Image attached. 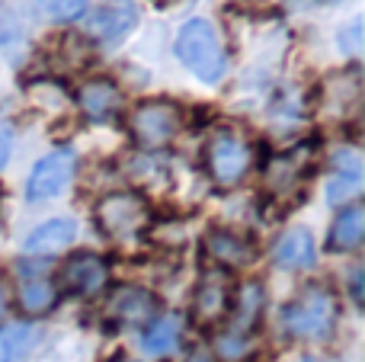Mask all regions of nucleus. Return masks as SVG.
<instances>
[{"instance_id": "nucleus-22", "label": "nucleus", "mask_w": 365, "mask_h": 362, "mask_svg": "<svg viewBox=\"0 0 365 362\" xmlns=\"http://www.w3.org/2000/svg\"><path fill=\"white\" fill-rule=\"evenodd\" d=\"M38 6H42V13L51 23H71V19L83 16L90 0H38Z\"/></svg>"}, {"instance_id": "nucleus-6", "label": "nucleus", "mask_w": 365, "mask_h": 362, "mask_svg": "<svg viewBox=\"0 0 365 362\" xmlns=\"http://www.w3.org/2000/svg\"><path fill=\"white\" fill-rule=\"evenodd\" d=\"M106 282H109V263L100 254H90V250L68 257L61 263V269H58V286L71 295H83V299L103 292Z\"/></svg>"}, {"instance_id": "nucleus-15", "label": "nucleus", "mask_w": 365, "mask_h": 362, "mask_svg": "<svg viewBox=\"0 0 365 362\" xmlns=\"http://www.w3.org/2000/svg\"><path fill=\"white\" fill-rule=\"evenodd\" d=\"M317 260L314 234L308 228H289L272 247V263L279 269H308Z\"/></svg>"}, {"instance_id": "nucleus-5", "label": "nucleus", "mask_w": 365, "mask_h": 362, "mask_svg": "<svg viewBox=\"0 0 365 362\" xmlns=\"http://www.w3.org/2000/svg\"><path fill=\"white\" fill-rule=\"evenodd\" d=\"M128 132L138 148L160 151L182 132V109L170 100H145L128 113Z\"/></svg>"}, {"instance_id": "nucleus-18", "label": "nucleus", "mask_w": 365, "mask_h": 362, "mask_svg": "<svg viewBox=\"0 0 365 362\" xmlns=\"http://www.w3.org/2000/svg\"><path fill=\"white\" fill-rule=\"evenodd\" d=\"M182 333V318L180 314H158V318L148 324V331L141 333V350L148 356H167V353L177 350Z\"/></svg>"}, {"instance_id": "nucleus-16", "label": "nucleus", "mask_w": 365, "mask_h": 362, "mask_svg": "<svg viewBox=\"0 0 365 362\" xmlns=\"http://www.w3.org/2000/svg\"><path fill=\"white\" fill-rule=\"evenodd\" d=\"M77 228L71 218H51V222L38 224L29 237H26V254H36V257H48L64 250L71 241H74Z\"/></svg>"}, {"instance_id": "nucleus-26", "label": "nucleus", "mask_w": 365, "mask_h": 362, "mask_svg": "<svg viewBox=\"0 0 365 362\" xmlns=\"http://www.w3.org/2000/svg\"><path fill=\"white\" fill-rule=\"evenodd\" d=\"M113 362H135V359H125V356H119V359H113Z\"/></svg>"}, {"instance_id": "nucleus-21", "label": "nucleus", "mask_w": 365, "mask_h": 362, "mask_svg": "<svg viewBox=\"0 0 365 362\" xmlns=\"http://www.w3.org/2000/svg\"><path fill=\"white\" fill-rule=\"evenodd\" d=\"M36 343V331L26 324H13L0 331V362H16L23 353L32 350Z\"/></svg>"}, {"instance_id": "nucleus-11", "label": "nucleus", "mask_w": 365, "mask_h": 362, "mask_svg": "<svg viewBox=\"0 0 365 362\" xmlns=\"http://www.w3.org/2000/svg\"><path fill=\"white\" fill-rule=\"evenodd\" d=\"M77 103H81L83 115H87L90 122H109L122 113L125 93H122V87L115 81H109V77H90V81H83L81 90H77Z\"/></svg>"}, {"instance_id": "nucleus-13", "label": "nucleus", "mask_w": 365, "mask_h": 362, "mask_svg": "<svg viewBox=\"0 0 365 362\" xmlns=\"http://www.w3.org/2000/svg\"><path fill=\"white\" fill-rule=\"evenodd\" d=\"M311 164H314V148L311 145H298L285 154H276L266 167V186L279 196H285V192L304 183V177L311 173Z\"/></svg>"}, {"instance_id": "nucleus-10", "label": "nucleus", "mask_w": 365, "mask_h": 362, "mask_svg": "<svg viewBox=\"0 0 365 362\" xmlns=\"http://www.w3.org/2000/svg\"><path fill=\"white\" fill-rule=\"evenodd\" d=\"M202 250L205 257L215 263V267L225 273V269H244L257 260V247L247 234L240 231H231V228H212L202 241Z\"/></svg>"}, {"instance_id": "nucleus-3", "label": "nucleus", "mask_w": 365, "mask_h": 362, "mask_svg": "<svg viewBox=\"0 0 365 362\" xmlns=\"http://www.w3.org/2000/svg\"><path fill=\"white\" fill-rule=\"evenodd\" d=\"M257 148L240 128H218L205 145V170L218 186H237L250 173Z\"/></svg>"}, {"instance_id": "nucleus-14", "label": "nucleus", "mask_w": 365, "mask_h": 362, "mask_svg": "<svg viewBox=\"0 0 365 362\" xmlns=\"http://www.w3.org/2000/svg\"><path fill=\"white\" fill-rule=\"evenodd\" d=\"M227 308H231V282L221 269L208 273L192 295V318L199 324H215L227 314Z\"/></svg>"}, {"instance_id": "nucleus-4", "label": "nucleus", "mask_w": 365, "mask_h": 362, "mask_svg": "<svg viewBox=\"0 0 365 362\" xmlns=\"http://www.w3.org/2000/svg\"><path fill=\"white\" fill-rule=\"evenodd\" d=\"M96 224L109 241H135L151 228V205L135 190L109 192L96 202Z\"/></svg>"}, {"instance_id": "nucleus-1", "label": "nucleus", "mask_w": 365, "mask_h": 362, "mask_svg": "<svg viewBox=\"0 0 365 362\" xmlns=\"http://www.w3.org/2000/svg\"><path fill=\"white\" fill-rule=\"evenodd\" d=\"M336 295L327 286H308L282 308V327L295 340H324L336 324Z\"/></svg>"}, {"instance_id": "nucleus-8", "label": "nucleus", "mask_w": 365, "mask_h": 362, "mask_svg": "<svg viewBox=\"0 0 365 362\" xmlns=\"http://www.w3.org/2000/svg\"><path fill=\"white\" fill-rule=\"evenodd\" d=\"M74 167H77V157L71 148H58V151L45 154V157L36 164V170H32L29 186H26L29 199L42 202V199L61 196V192L68 190V183L74 180Z\"/></svg>"}, {"instance_id": "nucleus-17", "label": "nucleus", "mask_w": 365, "mask_h": 362, "mask_svg": "<svg viewBox=\"0 0 365 362\" xmlns=\"http://www.w3.org/2000/svg\"><path fill=\"white\" fill-rule=\"evenodd\" d=\"M362 183V160L356 151H336L334 157V180L327 183V199L330 202H343L349 199Z\"/></svg>"}, {"instance_id": "nucleus-7", "label": "nucleus", "mask_w": 365, "mask_h": 362, "mask_svg": "<svg viewBox=\"0 0 365 362\" xmlns=\"http://www.w3.org/2000/svg\"><path fill=\"white\" fill-rule=\"evenodd\" d=\"M138 26V6L135 0H103L100 10L90 13L87 19V36L100 45H115Z\"/></svg>"}, {"instance_id": "nucleus-24", "label": "nucleus", "mask_w": 365, "mask_h": 362, "mask_svg": "<svg viewBox=\"0 0 365 362\" xmlns=\"http://www.w3.org/2000/svg\"><path fill=\"white\" fill-rule=\"evenodd\" d=\"M353 299L362 301V269H356L353 273Z\"/></svg>"}, {"instance_id": "nucleus-9", "label": "nucleus", "mask_w": 365, "mask_h": 362, "mask_svg": "<svg viewBox=\"0 0 365 362\" xmlns=\"http://www.w3.org/2000/svg\"><path fill=\"white\" fill-rule=\"evenodd\" d=\"M160 314V301L154 292L141 286H122L109 295L106 301V318L113 321L115 327H141L151 324Z\"/></svg>"}, {"instance_id": "nucleus-19", "label": "nucleus", "mask_w": 365, "mask_h": 362, "mask_svg": "<svg viewBox=\"0 0 365 362\" xmlns=\"http://www.w3.org/2000/svg\"><path fill=\"white\" fill-rule=\"evenodd\" d=\"M365 237V209L362 205H346L340 215L334 218V228H330V250H356Z\"/></svg>"}, {"instance_id": "nucleus-2", "label": "nucleus", "mask_w": 365, "mask_h": 362, "mask_svg": "<svg viewBox=\"0 0 365 362\" xmlns=\"http://www.w3.org/2000/svg\"><path fill=\"white\" fill-rule=\"evenodd\" d=\"M177 58L205 83L221 81V74L227 68L225 42H221L218 29L208 19H189L182 26L177 36Z\"/></svg>"}, {"instance_id": "nucleus-20", "label": "nucleus", "mask_w": 365, "mask_h": 362, "mask_svg": "<svg viewBox=\"0 0 365 362\" xmlns=\"http://www.w3.org/2000/svg\"><path fill=\"white\" fill-rule=\"evenodd\" d=\"M55 299H58V289L48 279H42V276H32V279H26L19 286V308L26 314H45L55 305Z\"/></svg>"}, {"instance_id": "nucleus-12", "label": "nucleus", "mask_w": 365, "mask_h": 362, "mask_svg": "<svg viewBox=\"0 0 365 362\" xmlns=\"http://www.w3.org/2000/svg\"><path fill=\"white\" fill-rule=\"evenodd\" d=\"M263 308H266V289L259 282H244L237 289V295H231V327L225 331V337L240 340L247 343L250 333L257 331L259 318H263Z\"/></svg>"}, {"instance_id": "nucleus-25", "label": "nucleus", "mask_w": 365, "mask_h": 362, "mask_svg": "<svg viewBox=\"0 0 365 362\" xmlns=\"http://www.w3.org/2000/svg\"><path fill=\"white\" fill-rule=\"evenodd\" d=\"M4 308H6V295H4V289H0V318H4Z\"/></svg>"}, {"instance_id": "nucleus-23", "label": "nucleus", "mask_w": 365, "mask_h": 362, "mask_svg": "<svg viewBox=\"0 0 365 362\" xmlns=\"http://www.w3.org/2000/svg\"><path fill=\"white\" fill-rule=\"evenodd\" d=\"M10 151H13V132L10 128H0V167L10 160Z\"/></svg>"}]
</instances>
